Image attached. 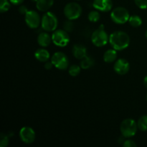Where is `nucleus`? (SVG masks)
<instances>
[{"label":"nucleus","instance_id":"c85d7f7f","mask_svg":"<svg viewBox=\"0 0 147 147\" xmlns=\"http://www.w3.org/2000/svg\"><path fill=\"white\" fill-rule=\"evenodd\" d=\"M53 66L54 65H53L52 61H50V62L47 61V62H45V68L47 69V70H50V69L53 68Z\"/></svg>","mask_w":147,"mask_h":147},{"label":"nucleus","instance_id":"0eeeda50","mask_svg":"<svg viewBox=\"0 0 147 147\" xmlns=\"http://www.w3.org/2000/svg\"><path fill=\"white\" fill-rule=\"evenodd\" d=\"M82 7L76 2H70L64 7V14L67 20H75L80 17Z\"/></svg>","mask_w":147,"mask_h":147},{"label":"nucleus","instance_id":"7ed1b4c3","mask_svg":"<svg viewBox=\"0 0 147 147\" xmlns=\"http://www.w3.org/2000/svg\"><path fill=\"white\" fill-rule=\"evenodd\" d=\"M58 25V20L54 13L47 11L42 17L41 27L46 32H54Z\"/></svg>","mask_w":147,"mask_h":147},{"label":"nucleus","instance_id":"a878e982","mask_svg":"<svg viewBox=\"0 0 147 147\" xmlns=\"http://www.w3.org/2000/svg\"><path fill=\"white\" fill-rule=\"evenodd\" d=\"M136 5L142 9H147V0H134Z\"/></svg>","mask_w":147,"mask_h":147},{"label":"nucleus","instance_id":"b1692460","mask_svg":"<svg viewBox=\"0 0 147 147\" xmlns=\"http://www.w3.org/2000/svg\"><path fill=\"white\" fill-rule=\"evenodd\" d=\"M9 136L7 134H1V139H0V146L1 147H7L9 144Z\"/></svg>","mask_w":147,"mask_h":147},{"label":"nucleus","instance_id":"473e14b6","mask_svg":"<svg viewBox=\"0 0 147 147\" xmlns=\"http://www.w3.org/2000/svg\"><path fill=\"white\" fill-rule=\"evenodd\" d=\"M146 100H147V95H146Z\"/></svg>","mask_w":147,"mask_h":147},{"label":"nucleus","instance_id":"9d476101","mask_svg":"<svg viewBox=\"0 0 147 147\" xmlns=\"http://www.w3.org/2000/svg\"><path fill=\"white\" fill-rule=\"evenodd\" d=\"M20 137L22 142L26 144H32L35 140V132L29 126L22 127L20 131Z\"/></svg>","mask_w":147,"mask_h":147},{"label":"nucleus","instance_id":"393cba45","mask_svg":"<svg viewBox=\"0 0 147 147\" xmlns=\"http://www.w3.org/2000/svg\"><path fill=\"white\" fill-rule=\"evenodd\" d=\"M74 29V24H73L72 20H67V21L65 22L64 23V30L67 31V32H72Z\"/></svg>","mask_w":147,"mask_h":147},{"label":"nucleus","instance_id":"423d86ee","mask_svg":"<svg viewBox=\"0 0 147 147\" xmlns=\"http://www.w3.org/2000/svg\"><path fill=\"white\" fill-rule=\"evenodd\" d=\"M52 40L55 45L63 47L70 42V36L65 30H56L52 34Z\"/></svg>","mask_w":147,"mask_h":147},{"label":"nucleus","instance_id":"6ab92c4d","mask_svg":"<svg viewBox=\"0 0 147 147\" xmlns=\"http://www.w3.org/2000/svg\"><path fill=\"white\" fill-rule=\"evenodd\" d=\"M129 22L132 27H139L142 25V20L139 16L132 15V16H130V17H129Z\"/></svg>","mask_w":147,"mask_h":147},{"label":"nucleus","instance_id":"a211bd4d","mask_svg":"<svg viewBox=\"0 0 147 147\" xmlns=\"http://www.w3.org/2000/svg\"><path fill=\"white\" fill-rule=\"evenodd\" d=\"M95 65V60L93 57L90 56H86L83 59H82L80 61V67L82 69H89L90 67H93Z\"/></svg>","mask_w":147,"mask_h":147},{"label":"nucleus","instance_id":"20e7f679","mask_svg":"<svg viewBox=\"0 0 147 147\" xmlns=\"http://www.w3.org/2000/svg\"><path fill=\"white\" fill-rule=\"evenodd\" d=\"M137 123L132 119H126L121 122L120 131L125 138H131L135 136L138 130Z\"/></svg>","mask_w":147,"mask_h":147},{"label":"nucleus","instance_id":"bb28decb","mask_svg":"<svg viewBox=\"0 0 147 147\" xmlns=\"http://www.w3.org/2000/svg\"><path fill=\"white\" fill-rule=\"evenodd\" d=\"M123 146L124 147H136V144L134 141L131 140V139H128V140L124 141Z\"/></svg>","mask_w":147,"mask_h":147},{"label":"nucleus","instance_id":"5701e85b","mask_svg":"<svg viewBox=\"0 0 147 147\" xmlns=\"http://www.w3.org/2000/svg\"><path fill=\"white\" fill-rule=\"evenodd\" d=\"M10 3L11 2L9 1L8 0H0V12H7L11 7Z\"/></svg>","mask_w":147,"mask_h":147},{"label":"nucleus","instance_id":"412c9836","mask_svg":"<svg viewBox=\"0 0 147 147\" xmlns=\"http://www.w3.org/2000/svg\"><path fill=\"white\" fill-rule=\"evenodd\" d=\"M88 18L89 21L91 22H97L100 18V13L98 12V10H93V11H90L88 15Z\"/></svg>","mask_w":147,"mask_h":147},{"label":"nucleus","instance_id":"9b49d317","mask_svg":"<svg viewBox=\"0 0 147 147\" xmlns=\"http://www.w3.org/2000/svg\"><path fill=\"white\" fill-rule=\"evenodd\" d=\"M113 69L117 74L123 76L126 75L130 70V64L126 59H119L115 63Z\"/></svg>","mask_w":147,"mask_h":147},{"label":"nucleus","instance_id":"cd10ccee","mask_svg":"<svg viewBox=\"0 0 147 147\" xmlns=\"http://www.w3.org/2000/svg\"><path fill=\"white\" fill-rule=\"evenodd\" d=\"M28 11V9H27V7L24 5H21L20 7V8H19V12L21 14H26Z\"/></svg>","mask_w":147,"mask_h":147},{"label":"nucleus","instance_id":"ddd939ff","mask_svg":"<svg viewBox=\"0 0 147 147\" xmlns=\"http://www.w3.org/2000/svg\"><path fill=\"white\" fill-rule=\"evenodd\" d=\"M72 53L78 60H82L87 56V48L81 44H76L73 46Z\"/></svg>","mask_w":147,"mask_h":147},{"label":"nucleus","instance_id":"f257e3e1","mask_svg":"<svg viewBox=\"0 0 147 147\" xmlns=\"http://www.w3.org/2000/svg\"><path fill=\"white\" fill-rule=\"evenodd\" d=\"M109 43L116 50H123L130 44V37L123 31L113 32L109 36Z\"/></svg>","mask_w":147,"mask_h":147},{"label":"nucleus","instance_id":"c756f323","mask_svg":"<svg viewBox=\"0 0 147 147\" xmlns=\"http://www.w3.org/2000/svg\"><path fill=\"white\" fill-rule=\"evenodd\" d=\"M24 1V0H9L10 2L14 5H20V4H22Z\"/></svg>","mask_w":147,"mask_h":147},{"label":"nucleus","instance_id":"4be33fe9","mask_svg":"<svg viewBox=\"0 0 147 147\" xmlns=\"http://www.w3.org/2000/svg\"><path fill=\"white\" fill-rule=\"evenodd\" d=\"M80 70H81V67L80 66L78 65H71L69 67L68 73L71 76L76 77L78 75L80 74Z\"/></svg>","mask_w":147,"mask_h":147},{"label":"nucleus","instance_id":"dca6fc26","mask_svg":"<svg viewBox=\"0 0 147 147\" xmlns=\"http://www.w3.org/2000/svg\"><path fill=\"white\" fill-rule=\"evenodd\" d=\"M54 0H37L36 7L40 11H47L53 5Z\"/></svg>","mask_w":147,"mask_h":147},{"label":"nucleus","instance_id":"4468645a","mask_svg":"<svg viewBox=\"0 0 147 147\" xmlns=\"http://www.w3.org/2000/svg\"><path fill=\"white\" fill-rule=\"evenodd\" d=\"M51 42H53L52 37L48 33L46 32V31L40 32L37 36V42L41 47H47V46L50 45Z\"/></svg>","mask_w":147,"mask_h":147},{"label":"nucleus","instance_id":"aec40b11","mask_svg":"<svg viewBox=\"0 0 147 147\" xmlns=\"http://www.w3.org/2000/svg\"><path fill=\"white\" fill-rule=\"evenodd\" d=\"M138 128L142 131H147V116L144 115L142 116L140 119H139L137 122Z\"/></svg>","mask_w":147,"mask_h":147},{"label":"nucleus","instance_id":"7c9ffc66","mask_svg":"<svg viewBox=\"0 0 147 147\" xmlns=\"http://www.w3.org/2000/svg\"><path fill=\"white\" fill-rule=\"evenodd\" d=\"M144 84L145 87L147 88V76L144 78Z\"/></svg>","mask_w":147,"mask_h":147},{"label":"nucleus","instance_id":"39448f33","mask_svg":"<svg viewBox=\"0 0 147 147\" xmlns=\"http://www.w3.org/2000/svg\"><path fill=\"white\" fill-rule=\"evenodd\" d=\"M130 14L126 8L122 7H116L112 10L111 13V20L118 24H123L129 22Z\"/></svg>","mask_w":147,"mask_h":147},{"label":"nucleus","instance_id":"1a4fd4ad","mask_svg":"<svg viewBox=\"0 0 147 147\" xmlns=\"http://www.w3.org/2000/svg\"><path fill=\"white\" fill-rule=\"evenodd\" d=\"M24 20L27 25L31 29L38 28L40 24H41L42 19L37 11L34 10H29L25 14Z\"/></svg>","mask_w":147,"mask_h":147},{"label":"nucleus","instance_id":"2eb2a0df","mask_svg":"<svg viewBox=\"0 0 147 147\" xmlns=\"http://www.w3.org/2000/svg\"><path fill=\"white\" fill-rule=\"evenodd\" d=\"M34 57L38 61L45 63V62L48 61V60L50 59V55L47 50L44 48H40L36 50L34 53Z\"/></svg>","mask_w":147,"mask_h":147},{"label":"nucleus","instance_id":"6e6552de","mask_svg":"<svg viewBox=\"0 0 147 147\" xmlns=\"http://www.w3.org/2000/svg\"><path fill=\"white\" fill-rule=\"evenodd\" d=\"M51 61L54 67L59 70H66L69 65V60L67 56L62 52H57L52 56Z\"/></svg>","mask_w":147,"mask_h":147},{"label":"nucleus","instance_id":"f8f14e48","mask_svg":"<svg viewBox=\"0 0 147 147\" xmlns=\"http://www.w3.org/2000/svg\"><path fill=\"white\" fill-rule=\"evenodd\" d=\"M93 7L98 11L108 12L113 8V2L111 0H94Z\"/></svg>","mask_w":147,"mask_h":147},{"label":"nucleus","instance_id":"f03ea898","mask_svg":"<svg viewBox=\"0 0 147 147\" xmlns=\"http://www.w3.org/2000/svg\"><path fill=\"white\" fill-rule=\"evenodd\" d=\"M92 43L96 47H103L109 42V36L106 30L104 25L101 24L98 29L95 30L91 35Z\"/></svg>","mask_w":147,"mask_h":147},{"label":"nucleus","instance_id":"f3484780","mask_svg":"<svg viewBox=\"0 0 147 147\" xmlns=\"http://www.w3.org/2000/svg\"><path fill=\"white\" fill-rule=\"evenodd\" d=\"M116 58H117V52L113 48L106 50L103 55V60L107 63H113L116 60Z\"/></svg>","mask_w":147,"mask_h":147},{"label":"nucleus","instance_id":"2f4dec72","mask_svg":"<svg viewBox=\"0 0 147 147\" xmlns=\"http://www.w3.org/2000/svg\"><path fill=\"white\" fill-rule=\"evenodd\" d=\"M145 36H146V39H147V30H146V32H145Z\"/></svg>","mask_w":147,"mask_h":147}]
</instances>
